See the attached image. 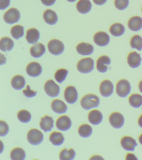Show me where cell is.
Segmentation results:
<instances>
[{
	"label": "cell",
	"mask_w": 142,
	"mask_h": 160,
	"mask_svg": "<svg viewBox=\"0 0 142 160\" xmlns=\"http://www.w3.org/2000/svg\"><path fill=\"white\" fill-rule=\"evenodd\" d=\"M107 0H93V2L95 4L102 5L105 3Z\"/></svg>",
	"instance_id": "44"
},
{
	"label": "cell",
	"mask_w": 142,
	"mask_h": 160,
	"mask_svg": "<svg viewBox=\"0 0 142 160\" xmlns=\"http://www.w3.org/2000/svg\"><path fill=\"white\" fill-rule=\"evenodd\" d=\"M54 121L51 116H46L41 118L40 126L41 128L45 132L51 131L53 127Z\"/></svg>",
	"instance_id": "19"
},
{
	"label": "cell",
	"mask_w": 142,
	"mask_h": 160,
	"mask_svg": "<svg viewBox=\"0 0 142 160\" xmlns=\"http://www.w3.org/2000/svg\"><path fill=\"white\" fill-rule=\"evenodd\" d=\"M90 159H97V160H99V159H103V158H102V157H101L100 156H93Z\"/></svg>",
	"instance_id": "45"
},
{
	"label": "cell",
	"mask_w": 142,
	"mask_h": 160,
	"mask_svg": "<svg viewBox=\"0 0 142 160\" xmlns=\"http://www.w3.org/2000/svg\"><path fill=\"white\" fill-rule=\"evenodd\" d=\"M91 8L92 4L89 0H80L76 4L77 10L81 14L88 13Z\"/></svg>",
	"instance_id": "25"
},
{
	"label": "cell",
	"mask_w": 142,
	"mask_h": 160,
	"mask_svg": "<svg viewBox=\"0 0 142 160\" xmlns=\"http://www.w3.org/2000/svg\"><path fill=\"white\" fill-rule=\"evenodd\" d=\"M10 156L13 160H23L26 158V153L23 149L16 148L11 151Z\"/></svg>",
	"instance_id": "30"
},
{
	"label": "cell",
	"mask_w": 142,
	"mask_h": 160,
	"mask_svg": "<svg viewBox=\"0 0 142 160\" xmlns=\"http://www.w3.org/2000/svg\"><path fill=\"white\" fill-rule=\"evenodd\" d=\"M94 62L91 58H83L78 62L77 68L80 72L88 73L91 72L94 69Z\"/></svg>",
	"instance_id": "2"
},
{
	"label": "cell",
	"mask_w": 142,
	"mask_h": 160,
	"mask_svg": "<svg viewBox=\"0 0 142 160\" xmlns=\"http://www.w3.org/2000/svg\"><path fill=\"white\" fill-rule=\"evenodd\" d=\"M125 28L121 24L115 23L112 25L110 28V32L113 36L119 37L124 34Z\"/></svg>",
	"instance_id": "29"
},
{
	"label": "cell",
	"mask_w": 142,
	"mask_h": 160,
	"mask_svg": "<svg viewBox=\"0 0 142 160\" xmlns=\"http://www.w3.org/2000/svg\"><path fill=\"white\" fill-rule=\"evenodd\" d=\"M78 132L81 137L86 138L90 137L91 135L93 130L90 125L85 124L80 126Z\"/></svg>",
	"instance_id": "33"
},
{
	"label": "cell",
	"mask_w": 142,
	"mask_h": 160,
	"mask_svg": "<svg viewBox=\"0 0 142 160\" xmlns=\"http://www.w3.org/2000/svg\"><path fill=\"white\" fill-rule=\"evenodd\" d=\"M68 74V70L64 68L60 69L56 72L55 78L57 82L62 83L66 79Z\"/></svg>",
	"instance_id": "37"
},
{
	"label": "cell",
	"mask_w": 142,
	"mask_h": 160,
	"mask_svg": "<svg viewBox=\"0 0 142 160\" xmlns=\"http://www.w3.org/2000/svg\"></svg>",
	"instance_id": "50"
},
{
	"label": "cell",
	"mask_w": 142,
	"mask_h": 160,
	"mask_svg": "<svg viewBox=\"0 0 142 160\" xmlns=\"http://www.w3.org/2000/svg\"><path fill=\"white\" fill-rule=\"evenodd\" d=\"M111 63L110 59L106 56H101L97 61V68L100 72L104 73L108 70V65Z\"/></svg>",
	"instance_id": "14"
},
{
	"label": "cell",
	"mask_w": 142,
	"mask_h": 160,
	"mask_svg": "<svg viewBox=\"0 0 142 160\" xmlns=\"http://www.w3.org/2000/svg\"><path fill=\"white\" fill-rule=\"evenodd\" d=\"M130 44L132 48L137 49L138 51L142 49V38L139 35H136L131 39Z\"/></svg>",
	"instance_id": "35"
},
{
	"label": "cell",
	"mask_w": 142,
	"mask_h": 160,
	"mask_svg": "<svg viewBox=\"0 0 142 160\" xmlns=\"http://www.w3.org/2000/svg\"><path fill=\"white\" fill-rule=\"evenodd\" d=\"M121 145L126 151H134L137 143L134 139L129 136H125L121 140Z\"/></svg>",
	"instance_id": "16"
},
{
	"label": "cell",
	"mask_w": 142,
	"mask_h": 160,
	"mask_svg": "<svg viewBox=\"0 0 142 160\" xmlns=\"http://www.w3.org/2000/svg\"><path fill=\"white\" fill-rule=\"evenodd\" d=\"M130 84L126 80H121L117 84L116 92L121 97H126L130 92Z\"/></svg>",
	"instance_id": "6"
},
{
	"label": "cell",
	"mask_w": 142,
	"mask_h": 160,
	"mask_svg": "<svg viewBox=\"0 0 142 160\" xmlns=\"http://www.w3.org/2000/svg\"><path fill=\"white\" fill-rule=\"evenodd\" d=\"M126 160H138V158L136 157L134 154L132 153H128L126 157Z\"/></svg>",
	"instance_id": "43"
},
{
	"label": "cell",
	"mask_w": 142,
	"mask_h": 160,
	"mask_svg": "<svg viewBox=\"0 0 142 160\" xmlns=\"http://www.w3.org/2000/svg\"><path fill=\"white\" fill-rule=\"evenodd\" d=\"M44 136L41 131L37 129H32L27 134V139L31 144L37 146L43 142Z\"/></svg>",
	"instance_id": "3"
},
{
	"label": "cell",
	"mask_w": 142,
	"mask_h": 160,
	"mask_svg": "<svg viewBox=\"0 0 142 160\" xmlns=\"http://www.w3.org/2000/svg\"><path fill=\"white\" fill-rule=\"evenodd\" d=\"M18 118L21 122L23 123H28L31 121L32 116L29 111L25 110H22L18 112Z\"/></svg>",
	"instance_id": "36"
},
{
	"label": "cell",
	"mask_w": 142,
	"mask_h": 160,
	"mask_svg": "<svg viewBox=\"0 0 142 160\" xmlns=\"http://www.w3.org/2000/svg\"><path fill=\"white\" fill-rule=\"evenodd\" d=\"M20 17L19 11L17 8H12L5 12L3 16V19L7 23L12 24L18 22Z\"/></svg>",
	"instance_id": "5"
},
{
	"label": "cell",
	"mask_w": 142,
	"mask_h": 160,
	"mask_svg": "<svg viewBox=\"0 0 142 160\" xmlns=\"http://www.w3.org/2000/svg\"><path fill=\"white\" fill-rule=\"evenodd\" d=\"M9 130V127H8L7 122L1 120L0 136L2 137H4V136H6L8 133Z\"/></svg>",
	"instance_id": "39"
},
{
	"label": "cell",
	"mask_w": 142,
	"mask_h": 160,
	"mask_svg": "<svg viewBox=\"0 0 142 160\" xmlns=\"http://www.w3.org/2000/svg\"><path fill=\"white\" fill-rule=\"evenodd\" d=\"M76 156V152L73 148L67 150L66 148L62 150L59 154V158L61 160H72Z\"/></svg>",
	"instance_id": "31"
},
{
	"label": "cell",
	"mask_w": 142,
	"mask_h": 160,
	"mask_svg": "<svg viewBox=\"0 0 142 160\" xmlns=\"http://www.w3.org/2000/svg\"><path fill=\"white\" fill-rule=\"evenodd\" d=\"M81 106L84 109L88 110L99 106L100 99L95 95L89 94L85 96L81 101Z\"/></svg>",
	"instance_id": "1"
},
{
	"label": "cell",
	"mask_w": 142,
	"mask_h": 160,
	"mask_svg": "<svg viewBox=\"0 0 142 160\" xmlns=\"http://www.w3.org/2000/svg\"><path fill=\"white\" fill-rule=\"evenodd\" d=\"M124 121V117L119 112H113L109 117V122L110 124L115 128H120L123 127Z\"/></svg>",
	"instance_id": "9"
},
{
	"label": "cell",
	"mask_w": 142,
	"mask_h": 160,
	"mask_svg": "<svg viewBox=\"0 0 142 160\" xmlns=\"http://www.w3.org/2000/svg\"><path fill=\"white\" fill-rule=\"evenodd\" d=\"M11 84L13 88L17 90H20L24 87L26 81L24 78L21 75H17L12 78Z\"/></svg>",
	"instance_id": "26"
},
{
	"label": "cell",
	"mask_w": 142,
	"mask_h": 160,
	"mask_svg": "<svg viewBox=\"0 0 142 160\" xmlns=\"http://www.w3.org/2000/svg\"><path fill=\"white\" fill-rule=\"evenodd\" d=\"M139 88L140 91L142 93V80L140 81L139 84Z\"/></svg>",
	"instance_id": "47"
},
{
	"label": "cell",
	"mask_w": 142,
	"mask_h": 160,
	"mask_svg": "<svg viewBox=\"0 0 142 160\" xmlns=\"http://www.w3.org/2000/svg\"><path fill=\"white\" fill-rule=\"evenodd\" d=\"M45 21L48 24H55L58 21V16L55 12L51 9L46 10L43 14Z\"/></svg>",
	"instance_id": "23"
},
{
	"label": "cell",
	"mask_w": 142,
	"mask_h": 160,
	"mask_svg": "<svg viewBox=\"0 0 142 160\" xmlns=\"http://www.w3.org/2000/svg\"><path fill=\"white\" fill-rule=\"evenodd\" d=\"M129 102L133 107L138 108L142 105V96L138 94H134L130 96Z\"/></svg>",
	"instance_id": "34"
},
{
	"label": "cell",
	"mask_w": 142,
	"mask_h": 160,
	"mask_svg": "<svg viewBox=\"0 0 142 160\" xmlns=\"http://www.w3.org/2000/svg\"><path fill=\"white\" fill-rule=\"evenodd\" d=\"M44 90L47 94L51 97H57L60 91L59 86L52 80H48L46 82Z\"/></svg>",
	"instance_id": "7"
},
{
	"label": "cell",
	"mask_w": 142,
	"mask_h": 160,
	"mask_svg": "<svg viewBox=\"0 0 142 160\" xmlns=\"http://www.w3.org/2000/svg\"><path fill=\"white\" fill-rule=\"evenodd\" d=\"M76 49L78 53L83 56L91 55L94 51V48L92 45L83 42L77 45Z\"/></svg>",
	"instance_id": "17"
},
{
	"label": "cell",
	"mask_w": 142,
	"mask_h": 160,
	"mask_svg": "<svg viewBox=\"0 0 142 160\" xmlns=\"http://www.w3.org/2000/svg\"><path fill=\"white\" fill-rule=\"evenodd\" d=\"M128 25L131 31H139L142 28V18L137 16L132 17L128 21Z\"/></svg>",
	"instance_id": "20"
},
{
	"label": "cell",
	"mask_w": 142,
	"mask_h": 160,
	"mask_svg": "<svg viewBox=\"0 0 142 160\" xmlns=\"http://www.w3.org/2000/svg\"><path fill=\"white\" fill-rule=\"evenodd\" d=\"M96 44L100 46H105L109 43L110 37L106 32L100 31L95 34L93 38Z\"/></svg>",
	"instance_id": "10"
},
{
	"label": "cell",
	"mask_w": 142,
	"mask_h": 160,
	"mask_svg": "<svg viewBox=\"0 0 142 160\" xmlns=\"http://www.w3.org/2000/svg\"><path fill=\"white\" fill-rule=\"evenodd\" d=\"M71 119L66 116H61L56 122L57 128L61 131H68L71 128Z\"/></svg>",
	"instance_id": "12"
},
{
	"label": "cell",
	"mask_w": 142,
	"mask_h": 160,
	"mask_svg": "<svg viewBox=\"0 0 142 160\" xmlns=\"http://www.w3.org/2000/svg\"><path fill=\"white\" fill-rule=\"evenodd\" d=\"M128 63L132 68H136L139 67L141 62L142 58L140 55L136 52H131L128 56Z\"/></svg>",
	"instance_id": "15"
},
{
	"label": "cell",
	"mask_w": 142,
	"mask_h": 160,
	"mask_svg": "<svg viewBox=\"0 0 142 160\" xmlns=\"http://www.w3.org/2000/svg\"><path fill=\"white\" fill-rule=\"evenodd\" d=\"M14 47V42L12 39L8 37H3L1 39L0 48L3 52L10 51Z\"/></svg>",
	"instance_id": "27"
},
{
	"label": "cell",
	"mask_w": 142,
	"mask_h": 160,
	"mask_svg": "<svg viewBox=\"0 0 142 160\" xmlns=\"http://www.w3.org/2000/svg\"><path fill=\"white\" fill-rule=\"evenodd\" d=\"M129 0H115V5L118 10H123L128 7Z\"/></svg>",
	"instance_id": "38"
},
{
	"label": "cell",
	"mask_w": 142,
	"mask_h": 160,
	"mask_svg": "<svg viewBox=\"0 0 142 160\" xmlns=\"http://www.w3.org/2000/svg\"><path fill=\"white\" fill-rule=\"evenodd\" d=\"M42 3L46 6H51L55 2L56 0H41Z\"/></svg>",
	"instance_id": "42"
},
{
	"label": "cell",
	"mask_w": 142,
	"mask_h": 160,
	"mask_svg": "<svg viewBox=\"0 0 142 160\" xmlns=\"http://www.w3.org/2000/svg\"><path fill=\"white\" fill-rule=\"evenodd\" d=\"M40 38V33L38 30L35 28L29 29L27 31L26 39L29 43L34 44L37 43Z\"/></svg>",
	"instance_id": "22"
},
{
	"label": "cell",
	"mask_w": 142,
	"mask_h": 160,
	"mask_svg": "<svg viewBox=\"0 0 142 160\" xmlns=\"http://www.w3.org/2000/svg\"><path fill=\"white\" fill-rule=\"evenodd\" d=\"M10 3V0H0V8L3 10L8 7Z\"/></svg>",
	"instance_id": "41"
},
{
	"label": "cell",
	"mask_w": 142,
	"mask_h": 160,
	"mask_svg": "<svg viewBox=\"0 0 142 160\" xmlns=\"http://www.w3.org/2000/svg\"><path fill=\"white\" fill-rule=\"evenodd\" d=\"M11 33L15 39H19L24 35V27L21 25H16L11 29Z\"/></svg>",
	"instance_id": "32"
},
{
	"label": "cell",
	"mask_w": 142,
	"mask_h": 160,
	"mask_svg": "<svg viewBox=\"0 0 142 160\" xmlns=\"http://www.w3.org/2000/svg\"><path fill=\"white\" fill-rule=\"evenodd\" d=\"M78 92L74 86H69L66 88L64 92V98L68 103H74L78 99Z\"/></svg>",
	"instance_id": "8"
},
{
	"label": "cell",
	"mask_w": 142,
	"mask_h": 160,
	"mask_svg": "<svg viewBox=\"0 0 142 160\" xmlns=\"http://www.w3.org/2000/svg\"><path fill=\"white\" fill-rule=\"evenodd\" d=\"M49 140L54 146H59L64 142V138L61 132H53L50 136Z\"/></svg>",
	"instance_id": "28"
},
{
	"label": "cell",
	"mask_w": 142,
	"mask_h": 160,
	"mask_svg": "<svg viewBox=\"0 0 142 160\" xmlns=\"http://www.w3.org/2000/svg\"><path fill=\"white\" fill-rule=\"evenodd\" d=\"M45 52V47L44 45L41 43L36 44L30 49L31 55L35 58L41 57L44 54Z\"/></svg>",
	"instance_id": "24"
},
{
	"label": "cell",
	"mask_w": 142,
	"mask_h": 160,
	"mask_svg": "<svg viewBox=\"0 0 142 160\" xmlns=\"http://www.w3.org/2000/svg\"><path fill=\"white\" fill-rule=\"evenodd\" d=\"M51 108L54 112L58 114H63L67 111V105L61 100L55 99L52 101Z\"/></svg>",
	"instance_id": "18"
},
{
	"label": "cell",
	"mask_w": 142,
	"mask_h": 160,
	"mask_svg": "<svg viewBox=\"0 0 142 160\" xmlns=\"http://www.w3.org/2000/svg\"><path fill=\"white\" fill-rule=\"evenodd\" d=\"M88 120L92 124L97 125L99 124L103 120V115L100 111L97 110H94L89 112L88 116Z\"/></svg>",
	"instance_id": "21"
},
{
	"label": "cell",
	"mask_w": 142,
	"mask_h": 160,
	"mask_svg": "<svg viewBox=\"0 0 142 160\" xmlns=\"http://www.w3.org/2000/svg\"><path fill=\"white\" fill-rule=\"evenodd\" d=\"M113 91V84L109 80H105L101 83L100 91L102 96L105 97H109L112 94Z\"/></svg>",
	"instance_id": "13"
},
{
	"label": "cell",
	"mask_w": 142,
	"mask_h": 160,
	"mask_svg": "<svg viewBox=\"0 0 142 160\" xmlns=\"http://www.w3.org/2000/svg\"><path fill=\"white\" fill-rule=\"evenodd\" d=\"M23 92L26 97L30 98L35 97L37 93V91H34L31 90L30 86L29 85H27V89L23 90Z\"/></svg>",
	"instance_id": "40"
},
{
	"label": "cell",
	"mask_w": 142,
	"mask_h": 160,
	"mask_svg": "<svg viewBox=\"0 0 142 160\" xmlns=\"http://www.w3.org/2000/svg\"><path fill=\"white\" fill-rule=\"evenodd\" d=\"M68 1L70 2H74L75 1H76V0H67Z\"/></svg>",
	"instance_id": "49"
},
{
	"label": "cell",
	"mask_w": 142,
	"mask_h": 160,
	"mask_svg": "<svg viewBox=\"0 0 142 160\" xmlns=\"http://www.w3.org/2000/svg\"><path fill=\"white\" fill-rule=\"evenodd\" d=\"M139 142H140L141 144L142 145V134L140 135L139 137Z\"/></svg>",
	"instance_id": "48"
},
{
	"label": "cell",
	"mask_w": 142,
	"mask_h": 160,
	"mask_svg": "<svg viewBox=\"0 0 142 160\" xmlns=\"http://www.w3.org/2000/svg\"><path fill=\"white\" fill-rule=\"evenodd\" d=\"M27 73L32 77H37L42 73V68L38 62H33L28 64L26 68Z\"/></svg>",
	"instance_id": "11"
},
{
	"label": "cell",
	"mask_w": 142,
	"mask_h": 160,
	"mask_svg": "<svg viewBox=\"0 0 142 160\" xmlns=\"http://www.w3.org/2000/svg\"><path fill=\"white\" fill-rule=\"evenodd\" d=\"M138 124L142 128V115L140 117L138 121Z\"/></svg>",
	"instance_id": "46"
},
{
	"label": "cell",
	"mask_w": 142,
	"mask_h": 160,
	"mask_svg": "<svg viewBox=\"0 0 142 160\" xmlns=\"http://www.w3.org/2000/svg\"><path fill=\"white\" fill-rule=\"evenodd\" d=\"M48 47L49 52L55 56L61 54L64 50V46L63 42L57 39H53L50 41Z\"/></svg>",
	"instance_id": "4"
}]
</instances>
